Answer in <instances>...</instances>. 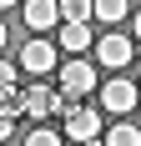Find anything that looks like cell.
Listing matches in <instances>:
<instances>
[{
	"label": "cell",
	"mask_w": 141,
	"mask_h": 146,
	"mask_svg": "<svg viewBox=\"0 0 141 146\" xmlns=\"http://www.w3.org/2000/svg\"><path fill=\"white\" fill-rule=\"evenodd\" d=\"M131 56H136L131 35H121V30L96 35V66H101V71H126V66H131Z\"/></svg>",
	"instance_id": "1"
},
{
	"label": "cell",
	"mask_w": 141,
	"mask_h": 146,
	"mask_svg": "<svg viewBox=\"0 0 141 146\" xmlns=\"http://www.w3.org/2000/svg\"><path fill=\"white\" fill-rule=\"evenodd\" d=\"M101 111H111V116L136 111V81H101Z\"/></svg>",
	"instance_id": "2"
},
{
	"label": "cell",
	"mask_w": 141,
	"mask_h": 146,
	"mask_svg": "<svg viewBox=\"0 0 141 146\" xmlns=\"http://www.w3.org/2000/svg\"><path fill=\"white\" fill-rule=\"evenodd\" d=\"M61 91H70V96H86V91H96V60H66L61 66Z\"/></svg>",
	"instance_id": "3"
},
{
	"label": "cell",
	"mask_w": 141,
	"mask_h": 146,
	"mask_svg": "<svg viewBox=\"0 0 141 146\" xmlns=\"http://www.w3.org/2000/svg\"><path fill=\"white\" fill-rule=\"evenodd\" d=\"M20 116H30V121H51V116H56V91L41 86V81H30V86H25V101H20Z\"/></svg>",
	"instance_id": "4"
},
{
	"label": "cell",
	"mask_w": 141,
	"mask_h": 146,
	"mask_svg": "<svg viewBox=\"0 0 141 146\" xmlns=\"http://www.w3.org/2000/svg\"><path fill=\"white\" fill-rule=\"evenodd\" d=\"M20 66H25L30 76L56 71V45H51V40H25V45H20Z\"/></svg>",
	"instance_id": "5"
},
{
	"label": "cell",
	"mask_w": 141,
	"mask_h": 146,
	"mask_svg": "<svg viewBox=\"0 0 141 146\" xmlns=\"http://www.w3.org/2000/svg\"><path fill=\"white\" fill-rule=\"evenodd\" d=\"M96 131H101L96 106H76V111L66 116V136H70V141H96Z\"/></svg>",
	"instance_id": "6"
},
{
	"label": "cell",
	"mask_w": 141,
	"mask_h": 146,
	"mask_svg": "<svg viewBox=\"0 0 141 146\" xmlns=\"http://www.w3.org/2000/svg\"><path fill=\"white\" fill-rule=\"evenodd\" d=\"M20 15H25L30 30H51V25L61 20V0H25V5H20Z\"/></svg>",
	"instance_id": "7"
},
{
	"label": "cell",
	"mask_w": 141,
	"mask_h": 146,
	"mask_svg": "<svg viewBox=\"0 0 141 146\" xmlns=\"http://www.w3.org/2000/svg\"><path fill=\"white\" fill-rule=\"evenodd\" d=\"M91 40H96V35H91V20H61V50L76 56V50H86Z\"/></svg>",
	"instance_id": "8"
},
{
	"label": "cell",
	"mask_w": 141,
	"mask_h": 146,
	"mask_svg": "<svg viewBox=\"0 0 141 146\" xmlns=\"http://www.w3.org/2000/svg\"><path fill=\"white\" fill-rule=\"evenodd\" d=\"M106 146H141V126H136V121H111Z\"/></svg>",
	"instance_id": "9"
},
{
	"label": "cell",
	"mask_w": 141,
	"mask_h": 146,
	"mask_svg": "<svg viewBox=\"0 0 141 146\" xmlns=\"http://www.w3.org/2000/svg\"><path fill=\"white\" fill-rule=\"evenodd\" d=\"M126 15H131L126 0H96V20H101V25H121Z\"/></svg>",
	"instance_id": "10"
},
{
	"label": "cell",
	"mask_w": 141,
	"mask_h": 146,
	"mask_svg": "<svg viewBox=\"0 0 141 146\" xmlns=\"http://www.w3.org/2000/svg\"><path fill=\"white\" fill-rule=\"evenodd\" d=\"M61 20H96V0H61Z\"/></svg>",
	"instance_id": "11"
},
{
	"label": "cell",
	"mask_w": 141,
	"mask_h": 146,
	"mask_svg": "<svg viewBox=\"0 0 141 146\" xmlns=\"http://www.w3.org/2000/svg\"><path fill=\"white\" fill-rule=\"evenodd\" d=\"M25 146H61V131H51V126H35V131L25 136Z\"/></svg>",
	"instance_id": "12"
},
{
	"label": "cell",
	"mask_w": 141,
	"mask_h": 146,
	"mask_svg": "<svg viewBox=\"0 0 141 146\" xmlns=\"http://www.w3.org/2000/svg\"><path fill=\"white\" fill-rule=\"evenodd\" d=\"M70 111H76V96H70V91H56V116H61V121H66V116H70Z\"/></svg>",
	"instance_id": "13"
},
{
	"label": "cell",
	"mask_w": 141,
	"mask_h": 146,
	"mask_svg": "<svg viewBox=\"0 0 141 146\" xmlns=\"http://www.w3.org/2000/svg\"><path fill=\"white\" fill-rule=\"evenodd\" d=\"M15 86V66H10V60H0V91H10Z\"/></svg>",
	"instance_id": "14"
},
{
	"label": "cell",
	"mask_w": 141,
	"mask_h": 146,
	"mask_svg": "<svg viewBox=\"0 0 141 146\" xmlns=\"http://www.w3.org/2000/svg\"><path fill=\"white\" fill-rule=\"evenodd\" d=\"M10 131H15V116H10V111H0V141H10Z\"/></svg>",
	"instance_id": "15"
},
{
	"label": "cell",
	"mask_w": 141,
	"mask_h": 146,
	"mask_svg": "<svg viewBox=\"0 0 141 146\" xmlns=\"http://www.w3.org/2000/svg\"><path fill=\"white\" fill-rule=\"evenodd\" d=\"M76 146H106V141H76Z\"/></svg>",
	"instance_id": "16"
},
{
	"label": "cell",
	"mask_w": 141,
	"mask_h": 146,
	"mask_svg": "<svg viewBox=\"0 0 141 146\" xmlns=\"http://www.w3.org/2000/svg\"><path fill=\"white\" fill-rule=\"evenodd\" d=\"M136 40H141V10H136Z\"/></svg>",
	"instance_id": "17"
},
{
	"label": "cell",
	"mask_w": 141,
	"mask_h": 146,
	"mask_svg": "<svg viewBox=\"0 0 141 146\" xmlns=\"http://www.w3.org/2000/svg\"><path fill=\"white\" fill-rule=\"evenodd\" d=\"M10 5H15V0H0V10H10Z\"/></svg>",
	"instance_id": "18"
},
{
	"label": "cell",
	"mask_w": 141,
	"mask_h": 146,
	"mask_svg": "<svg viewBox=\"0 0 141 146\" xmlns=\"http://www.w3.org/2000/svg\"><path fill=\"white\" fill-rule=\"evenodd\" d=\"M0 45H5V20H0Z\"/></svg>",
	"instance_id": "19"
},
{
	"label": "cell",
	"mask_w": 141,
	"mask_h": 146,
	"mask_svg": "<svg viewBox=\"0 0 141 146\" xmlns=\"http://www.w3.org/2000/svg\"><path fill=\"white\" fill-rule=\"evenodd\" d=\"M136 81H141V60H136Z\"/></svg>",
	"instance_id": "20"
}]
</instances>
